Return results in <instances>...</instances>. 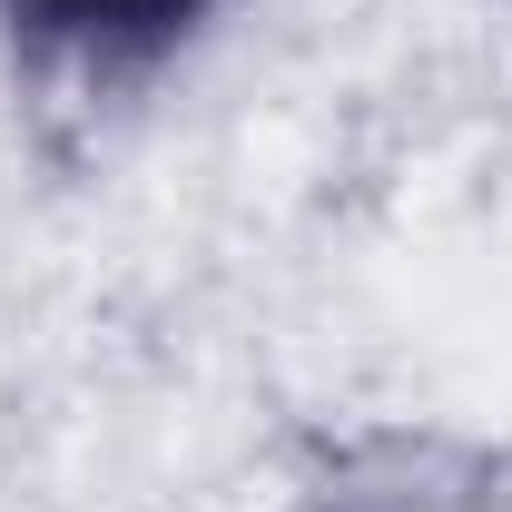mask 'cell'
I'll return each mask as SVG.
<instances>
[{
	"instance_id": "cell-1",
	"label": "cell",
	"mask_w": 512,
	"mask_h": 512,
	"mask_svg": "<svg viewBox=\"0 0 512 512\" xmlns=\"http://www.w3.org/2000/svg\"><path fill=\"white\" fill-rule=\"evenodd\" d=\"M40 30H60V40H158L168 20H188L197 0H20Z\"/></svg>"
}]
</instances>
